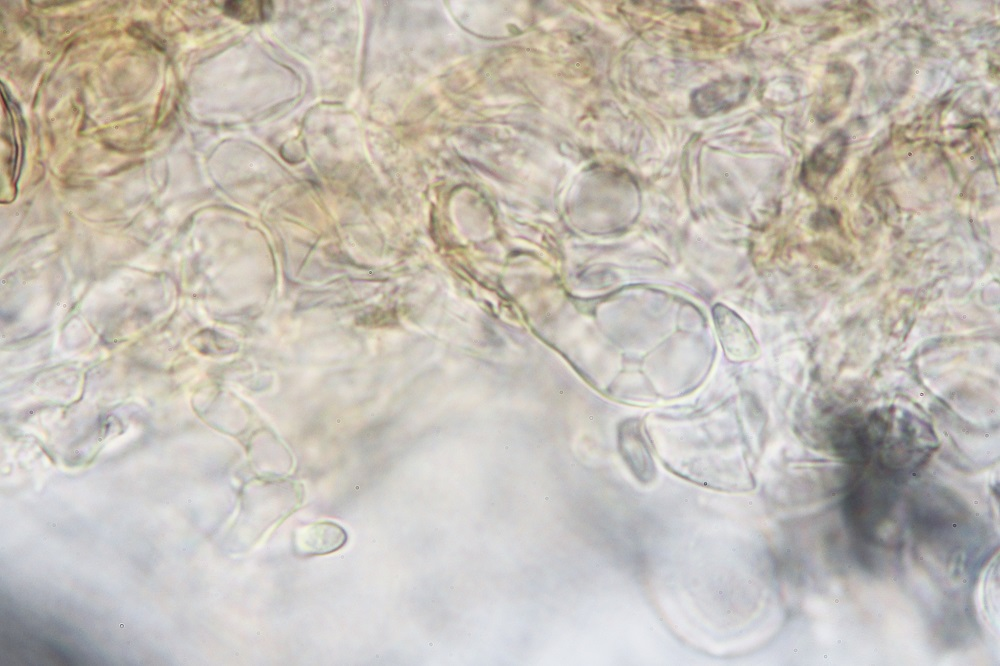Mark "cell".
<instances>
[{
  "instance_id": "6da1fadb",
  "label": "cell",
  "mask_w": 1000,
  "mask_h": 666,
  "mask_svg": "<svg viewBox=\"0 0 1000 666\" xmlns=\"http://www.w3.org/2000/svg\"><path fill=\"white\" fill-rule=\"evenodd\" d=\"M713 311L718 336L728 357L738 361L755 357L757 343L748 325L725 306L717 305Z\"/></svg>"
},
{
  "instance_id": "7a4b0ae2",
  "label": "cell",
  "mask_w": 1000,
  "mask_h": 666,
  "mask_svg": "<svg viewBox=\"0 0 1000 666\" xmlns=\"http://www.w3.org/2000/svg\"><path fill=\"white\" fill-rule=\"evenodd\" d=\"M847 148V138L842 132H835L812 153L804 165L805 182L812 189H821L839 170Z\"/></svg>"
},
{
  "instance_id": "3957f363",
  "label": "cell",
  "mask_w": 1000,
  "mask_h": 666,
  "mask_svg": "<svg viewBox=\"0 0 1000 666\" xmlns=\"http://www.w3.org/2000/svg\"><path fill=\"white\" fill-rule=\"evenodd\" d=\"M748 84L743 79L725 78L697 90L692 96V107L699 116H709L739 103L747 94Z\"/></svg>"
},
{
  "instance_id": "277c9868",
  "label": "cell",
  "mask_w": 1000,
  "mask_h": 666,
  "mask_svg": "<svg viewBox=\"0 0 1000 666\" xmlns=\"http://www.w3.org/2000/svg\"><path fill=\"white\" fill-rule=\"evenodd\" d=\"M346 541L347 534L339 525L319 522L299 528L294 534L293 547L300 556H316L334 552Z\"/></svg>"
},
{
  "instance_id": "5b68a950",
  "label": "cell",
  "mask_w": 1000,
  "mask_h": 666,
  "mask_svg": "<svg viewBox=\"0 0 1000 666\" xmlns=\"http://www.w3.org/2000/svg\"><path fill=\"white\" fill-rule=\"evenodd\" d=\"M619 446L625 462L634 475L643 483L651 481L655 475V466L636 421L628 420L621 428Z\"/></svg>"
},
{
  "instance_id": "8992f818",
  "label": "cell",
  "mask_w": 1000,
  "mask_h": 666,
  "mask_svg": "<svg viewBox=\"0 0 1000 666\" xmlns=\"http://www.w3.org/2000/svg\"><path fill=\"white\" fill-rule=\"evenodd\" d=\"M224 12L242 22H259L267 19L272 12L270 1H227Z\"/></svg>"
}]
</instances>
